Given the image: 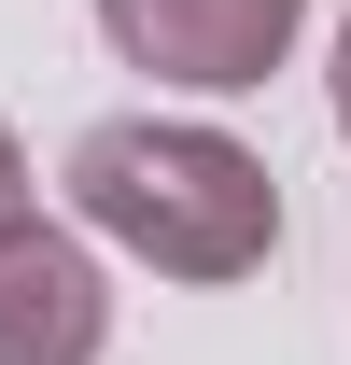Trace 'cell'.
<instances>
[{"mask_svg":"<svg viewBox=\"0 0 351 365\" xmlns=\"http://www.w3.org/2000/svg\"><path fill=\"white\" fill-rule=\"evenodd\" d=\"M71 211L169 281H253L281 253L267 155H239L225 127H155V113H113V127L71 140Z\"/></svg>","mask_w":351,"mask_h":365,"instance_id":"obj_1","label":"cell"},{"mask_svg":"<svg viewBox=\"0 0 351 365\" xmlns=\"http://www.w3.org/2000/svg\"><path fill=\"white\" fill-rule=\"evenodd\" d=\"M295 14H309V0H98L113 56L155 71V85H197V98L267 85V71L295 56Z\"/></svg>","mask_w":351,"mask_h":365,"instance_id":"obj_2","label":"cell"},{"mask_svg":"<svg viewBox=\"0 0 351 365\" xmlns=\"http://www.w3.org/2000/svg\"><path fill=\"white\" fill-rule=\"evenodd\" d=\"M98 337H113L98 253L43 211H14L0 225V365H98Z\"/></svg>","mask_w":351,"mask_h":365,"instance_id":"obj_3","label":"cell"},{"mask_svg":"<svg viewBox=\"0 0 351 365\" xmlns=\"http://www.w3.org/2000/svg\"><path fill=\"white\" fill-rule=\"evenodd\" d=\"M29 211V155H14V127H0V225Z\"/></svg>","mask_w":351,"mask_h":365,"instance_id":"obj_4","label":"cell"},{"mask_svg":"<svg viewBox=\"0 0 351 365\" xmlns=\"http://www.w3.org/2000/svg\"><path fill=\"white\" fill-rule=\"evenodd\" d=\"M337 127H351V29H337Z\"/></svg>","mask_w":351,"mask_h":365,"instance_id":"obj_5","label":"cell"}]
</instances>
